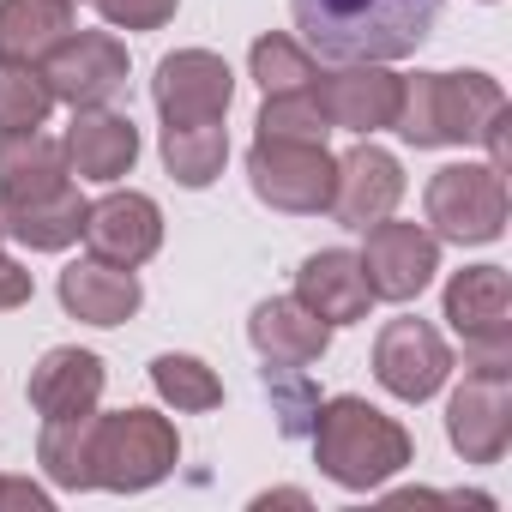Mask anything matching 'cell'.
Returning a JSON list of instances; mask_svg holds the SVG:
<instances>
[{
	"label": "cell",
	"mask_w": 512,
	"mask_h": 512,
	"mask_svg": "<svg viewBox=\"0 0 512 512\" xmlns=\"http://www.w3.org/2000/svg\"><path fill=\"white\" fill-rule=\"evenodd\" d=\"M67 145L49 139L43 127L31 133H0V205H25L55 187H67Z\"/></svg>",
	"instance_id": "21"
},
{
	"label": "cell",
	"mask_w": 512,
	"mask_h": 512,
	"mask_svg": "<svg viewBox=\"0 0 512 512\" xmlns=\"http://www.w3.org/2000/svg\"><path fill=\"white\" fill-rule=\"evenodd\" d=\"M404 199V169L392 151H380L374 139H362L350 157H338V181H332V217L344 229H368L380 217H392Z\"/></svg>",
	"instance_id": "13"
},
{
	"label": "cell",
	"mask_w": 512,
	"mask_h": 512,
	"mask_svg": "<svg viewBox=\"0 0 512 512\" xmlns=\"http://www.w3.org/2000/svg\"><path fill=\"white\" fill-rule=\"evenodd\" d=\"M235 97V73L223 55L211 49H175L157 61L151 79V103L163 115V127H199V121H223Z\"/></svg>",
	"instance_id": "8"
},
{
	"label": "cell",
	"mask_w": 512,
	"mask_h": 512,
	"mask_svg": "<svg viewBox=\"0 0 512 512\" xmlns=\"http://www.w3.org/2000/svg\"><path fill=\"white\" fill-rule=\"evenodd\" d=\"M506 109L500 85L488 73H422L404 85V103H398V133L416 145V151H434V145H470L482 139V127Z\"/></svg>",
	"instance_id": "3"
},
{
	"label": "cell",
	"mask_w": 512,
	"mask_h": 512,
	"mask_svg": "<svg viewBox=\"0 0 512 512\" xmlns=\"http://www.w3.org/2000/svg\"><path fill=\"white\" fill-rule=\"evenodd\" d=\"M314 103L332 127L344 133H380L398 121V103H404V79H392L386 67H344V73H326L314 79Z\"/></svg>",
	"instance_id": "15"
},
{
	"label": "cell",
	"mask_w": 512,
	"mask_h": 512,
	"mask_svg": "<svg viewBox=\"0 0 512 512\" xmlns=\"http://www.w3.org/2000/svg\"><path fill=\"white\" fill-rule=\"evenodd\" d=\"M67 169L85 181H121L139 157V127L115 109H79L67 127Z\"/></svg>",
	"instance_id": "19"
},
{
	"label": "cell",
	"mask_w": 512,
	"mask_h": 512,
	"mask_svg": "<svg viewBox=\"0 0 512 512\" xmlns=\"http://www.w3.org/2000/svg\"><path fill=\"white\" fill-rule=\"evenodd\" d=\"M151 386L175 410H217L223 404V386H217V374L199 356H157L151 362Z\"/></svg>",
	"instance_id": "29"
},
{
	"label": "cell",
	"mask_w": 512,
	"mask_h": 512,
	"mask_svg": "<svg viewBox=\"0 0 512 512\" xmlns=\"http://www.w3.org/2000/svg\"><path fill=\"white\" fill-rule=\"evenodd\" d=\"M446 320L470 368H512V290L500 266H464L446 284Z\"/></svg>",
	"instance_id": "7"
},
{
	"label": "cell",
	"mask_w": 512,
	"mask_h": 512,
	"mask_svg": "<svg viewBox=\"0 0 512 512\" xmlns=\"http://www.w3.org/2000/svg\"><path fill=\"white\" fill-rule=\"evenodd\" d=\"M247 344L260 350V362H272V368H314L332 350V326L320 314H308L296 296H272V302L253 308Z\"/></svg>",
	"instance_id": "16"
},
{
	"label": "cell",
	"mask_w": 512,
	"mask_h": 512,
	"mask_svg": "<svg viewBox=\"0 0 512 512\" xmlns=\"http://www.w3.org/2000/svg\"><path fill=\"white\" fill-rule=\"evenodd\" d=\"M25 302H31V272L0 253V314H13V308H25Z\"/></svg>",
	"instance_id": "32"
},
{
	"label": "cell",
	"mask_w": 512,
	"mask_h": 512,
	"mask_svg": "<svg viewBox=\"0 0 512 512\" xmlns=\"http://www.w3.org/2000/svg\"><path fill=\"white\" fill-rule=\"evenodd\" d=\"M422 211H428V235L434 241H458V247H482L506 229V175L494 163H446L434 169L428 193H422Z\"/></svg>",
	"instance_id": "5"
},
{
	"label": "cell",
	"mask_w": 512,
	"mask_h": 512,
	"mask_svg": "<svg viewBox=\"0 0 512 512\" xmlns=\"http://www.w3.org/2000/svg\"><path fill=\"white\" fill-rule=\"evenodd\" d=\"M49 109H55V91H49L43 67L0 61V133H31L49 121Z\"/></svg>",
	"instance_id": "27"
},
{
	"label": "cell",
	"mask_w": 512,
	"mask_h": 512,
	"mask_svg": "<svg viewBox=\"0 0 512 512\" xmlns=\"http://www.w3.org/2000/svg\"><path fill=\"white\" fill-rule=\"evenodd\" d=\"M446 440L464 464H500L512 440V368H470L446 404Z\"/></svg>",
	"instance_id": "9"
},
{
	"label": "cell",
	"mask_w": 512,
	"mask_h": 512,
	"mask_svg": "<svg viewBox=\"0 0 512 512\" xmlns=\"http://www.w3.org/2000/svg\"><path fill=\"white\" fill-rule=\"evenodd\" d=\"M302 49L338 67L404 61L440 25V0H290Z\"/></svg>",
	"instance_id": "1"
},
{
	"label": "cell",
	"mask_w": 512,
	"mask_h": 512,
	"mask_svg": "<svg viewBox=\"0 0 512 512\" xmlns=\"http://www.w3.org/2000/svg\"><path fill=\"white\" fill-rule=\"evenodd\" d=\"M43 79L55 91V103H73V109H103L127 91V49L109 37V31H73L49 61H43Z\"/></svg>",
	"instance_id": "11"
},
{
	"label": "cell",
	"mask_w": 512,
	"mask_h": 512,
	"mask_svg": "<svg viewBox=\"0 0 512 512\" xmlns=\"http://www.w3.org/2000/svg\"><path fill=\"white\" fill-rule=\"evenodd\" d=\"M97 7H103V19L115 31H157V25L175 19L181 0H97Z\"/></svg>",
	"instance_id": "31"
},
{
	"label": "cell",
	"mask_w": 512,
	"mask_h": 512,
	"mask_svg": "<svg viewBox=\"0 0 512 512\" xmlns=\"http://www.w3.org/2000/svg\"><path fill=\"white\" fill-rule=\"evenodd\" d=\"M332 121L320 115L314 91H296V97H266L260 109V139H296V145H326Z\"/></svg>",
	"instance_id": "30"
},
{
	"label": "cell",
	"mask_w": 512,
	"mask_h": 512,
	"mask_svg": "<svg viewBox=\"0 0 512 512\" xmlns=\"http://www.w3.org/2000/svg\"><path fill=\"white\" fill-rule=\"evenodd\" d=\"M0 506H31V512H49V488H37L31 476H0Z\"/></svg>",
	"instance_id": "33"
},
{
	"label": "cell",
	"mask_w": 512,
	"mask_h": 512,
	"mask_svg": "<svg viewBox=\"0 0 512 512\" xmlns=\"http://www.w3.org/2000/svg\"><path fill=\"white\" fill-rule=\"evenodd\" d=\"M362 235H368V247L356 253V260H362V278H368L374 302H410V296H422L434 284V272H440V241L422 223L380 217Z\"/></svg>",
	"instance_id": "10"
},
{
	"label": "cell",
	"mask_w": 512,
	"mask_h": 512,
	"mask_svg": "<svg viewBox=\"0 0 512 512\" xmlns=\"http://www.w3.org/2000/svg\"><path fill=\"white\" fill-rule=\"evenodd\" d=\"M260 380H266L278 434H284V440H308V434H314V416H320V386L308 380V368H272V362H266Z\"/></svg>",
	"instance_id": "28"
},
{
	"label": "cell",
	"mask_w": 512,
	"mask_h": 512,
	"mask_svg": "<svg viewBox=\"0 0 512 512\" xmlns=\"http://www.w3.org/2000/svg\"><path fill=\"white\" fill-rule=\"evenodd\" d=\"M338 157L326 145H296V139H253L247 151V187L260 205L290 211V217H320L332 205Z\"/></svg>",
	"instance_id": "6"
},
{
	"label": "cell",
	"mask_w": 512,
	"mask_h": 512,
	"mask_svg": "<svg viewBox=\"0 0 512 512\" xmlns=\"http://www.w3.org/2000/svg\"><path fill=\"white\" fill-rule=\"evenodd\" d=\"M296 302H302L308 314H320L326 326H350V320H368L374 290H368L362 260H356L350 247H326V253H314V260H302V272H296Z\"/></svg>",
	"instance_id": "17"
},
{
	"label": "cell",
	"mask_w": 512,
	"mask_h": 512,
	"mask_svg": "<svg viewBox=\"0 0 512 512\" xmlns=\"http://www.w3.org/2000/svg\"><path fill=\"white\" fill-rule=\"evenodd\" d=\"M314 464L338 482V488H380L386 476H398L410 464V434L374 410L368 398H326L314 416Z\"/></svg>",
	"instance_id": "2"
},
{
	"label": "cell",
	"mask_w": 512,
	"mask_h": 512,
	"mask_svg": "<svg viewBox=\"0 0 512 512\" xmlns=\"http://www.w3.org/2000/svg\"><path fill=\"white\" fill-rule=\"evenodd\" d=\"M139 302H145L139 278L127 266L97 260V253H91V260H73L61 272V308L73 320H85V326H121V320L139 314Z\"/></svg>",
	"instance_id": "18"
},
{
	"label": "cell",
	"mask_w": 512,
	"mask_h": 512,
	"mask_svg": "<svg viewBox=\"0 0 512 512\" xmlns=\"http://www.w3.org/2000/svg\"><path fill=\"white\" fill-rule=\"evenodd\" d=\"M103 356L91 350H49L37 368H31V410L43 422H61V416H91L97 398H103Z\"/></svg>",
	"instance_id": "20"
},
{
	"label": "cell",
	"mask_w": 512,
	"mask_h": 512,
	"mask_svg": "<svg viewBox=\"0 0 512 512\" xmlns=\"http://www.w3.org/2000/svg\"><path fill=\"white\" fill-rule=\"evenodd\" d=\"M73 37V0H0V61L43 67Z\"/></svg>",
	"instance_id": "22"
},
{
	"label": "cell",
	"mask_w": 512,
	"mask_h": 512,
	"mask_svg": "<svg viewBox=\"0 0 512 512\" xmlns=\"http://www.w3.org/2000/svg\"><path fill=\"white\" fill-rule=\"evenodd\" d=\"M229 157V133L223 121H199V127H163V163L181 187H211L223 175Z\"/></svg>",
	"instance_id": "24"
},
{
	"label": "cell",
	"mask_w": 512,
	"mask_h": 512,
	"mask_svg": "<svg viewBox=\"0 0 512 512\" xmlns=\"http://www.w3.org/2000/svg\"><path fill=\"white\" fill-rule=\"evenodd\" d=\"M452 374V350L446 338L428 326V320H386L380 338H374V380L404 398V404H422L440 392V380Z\"/></svg>",
	"instance_id": "12"
},
{
	"label": "cell",
	"mask_w": 512,
	"mask_h": 512,
	"mask_svg": "<svg viewBox=\"0 0 512 512\" xmlns=\"http://www.w3.org/2000/svg\"><path fill=\"white\" fill-rule=\"evenodd\" d=\"M181 458L175 422L157 410H115V416H91V476L97 488L115 494H139L151 482H163Z\"/></svg>",
	"instance_id": "4"
},
{
	"label": "cell",
	"mask_w": 512,
	"mask_h": 512,
	"mask_svg": "<svg viewBox=\"0 0 512 512\" xmlns=\"http://www.w3.org/2000/svg\"><path fill=\"white\" fill-rule=\"evenodd\" d=\"M0 235L25 241L31 253H61L85 235V199L79 187H55L43 199H25V205H0Z\"/></svg>",
	"instance_id": "23"
},
{
	"label": "cell",
	"mask_w": 512,
	"mask_h": 512,
	"mask_svg": "<svg viewBox=\"0 0 512 512\" xmlns=\"http://www.w3.org/2000/svg\"><path fill=\"white\" fill-rule=\"evenodd\" d=\"M247 67H253V79H260L266 97H296V91H314V79H320L314 55H308L296 37H284V31H272V37L253 43Z\"/></svg>",
	"instance_id": "26"
},
{
	"label": "cell",
	"mask_w": 512,
	"mask_h": 512,
	"mask_svg": "<svg viewBox=\"0 0 512 512\" xmlns=\"http://www.w3.org/2000/svg\"><path fill=\"white\" fill-rule=\"evenodd\" d=\"M85 241L97 260L133 272L163 247V211L145 193H103L97 205H85Z\"/></svg>",
	"instance_id": "14"
},
{
	"label": "cell",
	"mask_w": 512,
	"mask_h": 512,
	"mask_svg": "<svg viewBox=\"0 0 512 512\" xmlns=\"http://www.w3.org/2000/svg\"><path fill=\"white\" fill-rule=\"evenodd\" d=\"M91 416H97V410H91ZM91 416H61V422H43L37 464H43L61 488H97V476H91Z\"/></svg>",
	"instance_id": "25"
}]
</instances>
